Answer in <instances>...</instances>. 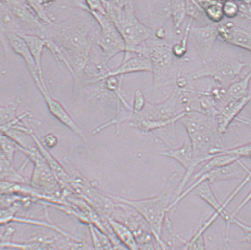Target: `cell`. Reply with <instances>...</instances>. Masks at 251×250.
Returning <instances> with one entry per match:
<instances>
[{"instance_id": "1", "label": "cell", "mask_w": 251, "mask_h": 250, "mask_svg": "<svg viewBox=\"0 0 251 250\" xmlns=\"http://www.w3.org/2000/svg\"><path fill=\"white\" fill-rule=\"evenodd\" d=\"M49 39L61 50L67 62V68L76 81L77 74L84 71L89 54L99 34L94 32L92 23L77 18L51 25Z\"/></svg>"}, {"instance_id": "2", "label": "cell", "mask_w": 251, "mask_h": 250, "mask_svg": "<svg viewBox=\"0 0 251 250\" xmlns=\"http://www.w3.org/2000/svg\"><path fill=\"white\" fill-rule=\"evenodd\" d=\"M188 134L195 169L225 149L218 132L215 117L198 112H187L180 120Z\"/></svg>"}, {"instance_id": "3", "label": "cell", "mask_w": 251, "mask_h": 250, "mask_svg": "<svg viewBox=\"0 0 251 250\" xmlns=\"http://www.w3.org/2000/svg\"><path fill=\"white\" fill-rule=\"evenodd\" d=\"M106 15L119 31L125 43L122 62L130 58L144 42L153 38L154 31L140 21L132 1H101Z\"/></svg>"}, {"instance_id": "4", "label": "cell", "mask_w": 251, "mask_h": 250, "mask_svg": "<svg viewBox=\"0 0 251 250\" xmlns=\"http://www.w3.org/2000/svg\"><path fill=\"white\" fill-rule=\"evenodd\" d=\"M135 54L148 57L153 74V91L175 82L180 71L171 47L163 40L151 38L144 42Z\"/></svg>"}, {"instance_id": "5", "label": "cell", "mask_w": 251, "mask_h": 250, "mask_svg": "<svg viewBox=\"0 0 251 250\" xmlns=\"http://www.w3.org/2000/svg\"><path fill=\"white\" fill-rule=\"evenodd\" d=\"M109 197L136 212L145 221L163 250H167L161 236L173 198L169 192L164 191L157 196L138 200L128 199L115 195H109Z\"/></svg>"}, {"instance_id": "6", "label": "cell", "mask_w": 251, "mask_h": 250, "mask_svg": "<svg viewBox=\"0 0 251 250\" xmlns=\"http://www.w3.org/2000/svg\"><path fill=\"white\" fill-rule=\"evenodd\" d=\"M251 180V172L248 173L244 178L243 180L239 184L236 186L234 190H233L231 194H230L228 197L226 198L223 204H221L216 198L214 193L212 191L211 186L208 182H204L199 185L197 188H196L197 191V193L199 197L201 199L205 201L206 203L209 204L211 207L214 209L216 213L219 215V217H221L227 224V230L226 237H225V247L224 250H227V243H228L229 234L230 230V227L232 224H235L238 226L239 228H241L244 231L245 234L247 235L248 239L250 238L251 235V227L248 226L241 221L236 219L235 216L236 214L234 212L232 214L229 213L228 212L226 211V206L229 205V203L231 202L233 198L238 195L239 192L242 190V189L244 187L247 183L250 182Z\"/></svg>"}, {"instance_id": "7", "label": "cell", "mask_w": 251, "mask_h": 250, "mask_svg": "<svg viewBox=\"0 0 251 250\" xmlns=\"http://www.w3.org/2000/svg\"><path fill=\"white\" fill-rule=\"evenodd\" d=\"M204 63L205 67L202 70L193 74V79L209 77L217 84L226 88L235 81L248 65L247 63L227 56L209 58Z\"/></svg>"}, {"instance_id": "8", "label": "cell", "mask_w": 251, "mask_h": 250, "mask_svg": "<svg viewBox=\"0 0 251 250\" xmlns=\"http://www.w3.org/2000/svg\"><path fill=\"white\" fill-rule=\"evenodd\" d=\"M88 13L94 17L99 25L100 34L95 44L101 51L105 62L108 63L118 54L125 52L126 46L123 39L107 15L94 11Z\"/></svg>"}, {"instance_id": "9", "label": "cell", "mask_w": 251, "mask_h": 250, "mask_svg": "<svg viewBox=\"0 0 251 250\" xmlns=\"http://www.w3.org/2000/svg\"><path fill=\"white\" fill-rule=\"evenodd\" d=\"M249 172H251L250 169L247 168L244 163L242 162L241 159L232 163V164L216 168L207 172L196 179L194 183H192L185 191H183L179 196L172 201L169 206V212L175 208L181 200H183L187 195L194 190L201 183L207 181V182L210 183L219 182V181L241 178L244 174H247Z\"/></svg>"}, {"instance_id": "10", "label": "cell", "mask_w": 251, "mask_h": 250, "mask_svg": "<svg viewBox=\"0 0 251 250\" xmlns=\"http://www.w3.org/2000/svg\"><path fill=\"white\" fill-rule=\"evenodd\" d=\"M186 112L180 100L178 91L175 89L171 96L164 102L146 103L139 113L132 114L131 120H168Z\"/></svg>"}, {"instance_id": "11", "label": "cell", "mask_w": 251, "mask_h": 250, "mask_svg": "<svg viewBox=\"0 0 251 250\" xmlns=\"http://www.w3.org/2000/svg\"><path fill=\"white\" fill-rule=\"evenodd\" d=\"M34 82H35L37 87L38 88L39 90L41 92L46 105H47L49 111L50 112L51 114L54 117H56L57 120H59L62 124L70 129L75 134L79 135L82 139L86 141V139L84 132H83L82 129H80L79 126L75 123L74 119L69 115V114L65 110L61 103L54 99L50 95V94L49 92L46 83H42L39 79L36 80Z\"/></svg>"}, {"instance_id": "12", "label": "cell", "mask_w": 251, "mask_h": 250, "mask_svg": "<svg viewBox=\"0 0 251 250\" xmlns=\"http://www.w3.org/2000/svg\"><path fill=\"white\" fill-rule=\"evenodd\" d=\"M217 25L210 24L202 27H191L189 39H191L196 49L204 62L208 59L217 39Z\"/></svg>"}, {"instance_id": "13", "label": "cell", "mask_w": 251, "mask_h": 250, "mask_svg": "<svg viewBox=\"0 0 251 250\" xmlns=\"http://www.w3.org/2000/svg\"><path fill=\"white\" fill-rule=\"evenodd\" d=\"M138 72L152 73V66L148 57L135 54L126 61L121 62L117 67L110 69L97 82L103 81L109 77L124 76L125 74Z\"/></svg>"}, {"instance_id": "14", "label": "cell", "mask_w": 251, "mask_h": 250, "mask_svg": "<svg viewBox=\"0 0 251 250\" xmlns=\"http://www.w3.org/2000/svg\"><path fill=\"white\" fill-rule=\"evenodd\" d=\"M250 100L251 94L243 98L227 103L219 111L215 119L219 135L222 136L226 132L230 125Z\"/></svg>"}, {"instance_id": "15", "label": "cell", "mask_w": 251, "mask_h": 250, "mask_svg": "<svg viewBox=\"0 0 251 250\" xmlns=\"http://www.w3.org/2000/svg\"><path fill=\"white\" fill-rule=\"evenodd\" d=\"M7 10L15 16L21 23L30 29L43 33L45 25L37 18L25 1H5Z\"/></svg>"}, {"instance_id": "16", "label": "cell", "mask_w": 251, "mask_h": 250, "mask_svg": "<svg viewBox=\"0 0 251 250\" xmlns=\"http://www.w3.org/2000/svg\"><path fill=\"white\" fill-rule=\"evenodd\" d=\"M5 34H6L11 48H12L14 52L21 56L26 63L28 69L29 70L34 81L40 79L36 63L31 56L26 43L17 33L7 30L5 31Z\"/></svg>"}, {"instance_id": "17", "label": "cell", "mask_w": 251, "mask_h": 250, "mask_svg": "<svg viewBox=\"0 0 251 250\" xmlns=\"http://www.w3.org/2000/svg\"><path fill=\"white\" fill-rule=\"evenodd\" d=\"M17 34L22 37L26 43L29 48L31 56L36 63L37 69L38 70L40 82H45L43 76L42 67V59L43 50L46 47V40L43 37L35 34H27L17 32Z\"/></svg>"}, {"instance_id": "18", "label": "cell", "mask_w": 251, "mask_h": 250, "mask_svg": "<svg viewBox=\"0 0 251 250\" xmlns=\"http://www.w3.org/2000/svg\"><path fill=\"white\" fill-rule=\"evenodd\" d=\"M109 224L115 236L128 250H140L134 232L127 226L119 221L110 218Z\"/></svg>"}, {"instance_id": "19", "label": "cell", "mask_w": 251, "mask_h": 250, "mask_svg": "<svg viewBox=\"0 0 251 250\" xmlns=\"http://www.w3.org/2000/svg\"><path fill=\"white\" fill-rule=\"evenodd\" d=\"M239 159H241L240 158L230 153L229 149H225L221 153L216 155L211 159L201 164L198 171L195 172V179H197L201 175L213 169L232 164Z\"/></svg>"}, {"instance_id": "20", "label": "cell", "mask_w": 251, "mask_h": 250, "mask_svg": "<svg viewBox=\"0 0 251 250\" xmlns=\"http://www.w3.org/2000/svg\"><path fill=\"white\" fill-rule=\"evenodd\" d=\"M152 30L163 26L166 20L170 17V1L147 2Z\"/></svg>"}, {"instance_id": "21", "label": "cell", "mask_w": 251, "mask_h": 250, "mask_svg": "<svg viewBox=\"0 0 251 250\" xmlns=\"http://www.w3.org/2000/svg\"><path fill=\"white\" fill-rule=\"evenodd\" d=\"M187 113V112H184L177 116L168 120L133 119L129 122V125L132 127L138 129L141 133L147 134L150 132L159 130V129L165 128L170 125L175 124V123L180 121V119L183 118Z\"/></svg>"}, {"instance_id": "22", "label": "cell", "mask_w": 251, "mask_h": 250, "mask_svg": "<svg viewBox=\"0 0 251 250\" xmlns=\"http://www.w3.org/2000/svg\"><path fill=\"white\" fill-rule=\"evenodd\" d=\"M251 79V73L249 72L244 78L233 82L226 88L225 105L230 102L243 98L251 94L249 90Z\"/></svg>"}, {"instance_id": "23", "label": "cell", "mask_w": 251, "mask_h": 250, "mask_svg": "<svg viewBox=\"0 0 251 250\" xmlns=\"http://www.w3.org/2000/svg\"><path fill=\"white\" fill-rule=\"evenodd\" d=\"M30 135L32 137L34 142L36 144L37 149H38L43 157L44 158L46 162L47 163L49 168L52 172L56 180L60 181L67 180L68 179V175L65 172V169L63 168L62 165L57 161L55 158L50 153H49L47 149L40 142L39 139L37 138L33 132Z\"/></svg>"}, {"instance_id": "24", "label": "cell", "mask_w": 251, "mask_h": 250, "mask_svg": "<svg viewBox=\"0 0 251 250\" xmlns=\"http://www.w3.org/2000/svg\"><path fill=\"white\" fill-rule=\"evenodd\" d=\"M225 42L248 51L251 50V33L236 25L230 28Z\"/></svg>"}, {"instance_id": "25", "label": "cell", "mask_w": 251, "mask_h": 250, "mask_svg": "<svg viewBox=\"0 0 251 250\" xmlns=\"http://www.w3.org/2000/svg\"><path fill=\"white\" fill-rule=\"evenodd\" d=\"M170 17L173 21V29L175 33L178 35L181 33V26L186 19V1H170Z\"/></svg>"}, {"instance_id": "26", "label": "cell", "mask_w": 251, "mask_h": 250, "mask_svg": "<svg viewBox=\"0 0 251 250\" xmlns=\"http://www.w3.org/2000/svg\"><path fill=\"white\" fill-rule=\"evenodd\" d=\"M196 2L204 10L207 19L210 21L214 23H218L223 20L224 16L223 10H222V5L224 1L200 0Z\"/></svg>"}, {"instance_id": "27", "label": "cell", "mask_w": 251, "mask_h": 250, "mask_svg": "<svg viewBox=\"0 0 251 250\" xmlns=\"http://www.w3.org/2000/svg\"><path fill=\"white\" fill-rule=\"evenodd\" d=\"M28 6L33 11L36 16L43 24L51 26L54 24L52 20L48 16L46 8L49 5L52 4L50 1H27Z\"/></svg>"}, {"instance_id": "28", "label": "cell", "mask_w": 251, "mask_h": 250, "mask_svg": "<svg viewBox=\"0 0 251 250\" xmlns=\"http://www.w3.org/2000/svg\"><path fill=\"white\" fill-rule=\"evenodd\" d=\"M20 146L15 140L4 132L0 131V148L4 155V157L12 164L14 155H15L17 149L19 150Z\"/></svg>"}, {"instance_id": "29", "label": "cell", "mask_w": 251, "mask_h": 250, "mask_svg": "<svg viewBox=\"0 0 251 250\" xmlns=\"http://www.w3.org/2000/svg\"><path fill=\"white\" fill-rule=\"evenodd\" d=\"M192 22L193 20L190 19L180 42L176 43V44L173 45L171 47L172 54L175 58H183L186 54L187 51V43H188L189 39L190 29H191V27H192Z\"/></svg>"}, {"instance_id": "30", "label": "cell", "mask_w": 251, "mask_h": 250, "mask_svg": "<svg viewBox=\"0 0 251 250\" xmlns=\"http://www.w3.org/2000/svg\"><path fill=\"white\" fill-rule=\"evenodd\" d=\"M206 231L205 227L201 226L187 243L186 250H206L204 234Z\"/></svg>"}, {"instance_id": "31", "label": "cell", "mask_w": 251, "mask_h": 250, "mask_svg": "<svg viewBox=\"0 0 251 250\" xmlns=\"http://www.w3.org/2000/svg\"><path fill=\"white\" fill-rule=\"evenodd\" d=\"M186 1V14L190 19L199 23L204 22L207 17L204 13V10L198 4L196 1Z\"/></svg>"}, {"instance_id": "32", "label": "cell", "mask_w": 251, "mask_h": 250, "mask_svg": "<svg viewBox=\"0 0 251 250\" xmlns=\"http://www.w3.org/2000/svg\"><path fill=\"white\" fill-rule=\"evenodd\" d=\"M175 124L170 125L165 128H162L163 131H161V132L159 131L157 134L158 136L163 142L166 143L167 146L171 148L170 149H173L174 147L176 141Z\"/></svg>"}, {"instance_id": "33", "label": "cell", "mask_w": 251, "mask_h": 250, "mask_svg": "<svg viewBox=\"0 0 251 250\" xmlns=\"http://www.w3.org/2000/svg\"><path fill=\"white\" fill-rule=\"evenodd\" d=\"M222 10L224 17L228 19H233L238 16L239 6L237 1H225L222 5Z\"/></svg>"}, {"instance_id": "34", "label": "cell", "mask_w": 251, "mask_h": 250, "mask_svg": "<svg viewBox=\"0 0 251 250\" xmlns=\"http://www.w3.org/2000/svg\"><path fill=\"white\" fill-rule=\"evenodd\" d=\"M146 103L145 97H144L142 91L140 89H137L135 92L134 104L132 106V114L139 113L143 110Z\"/></svg>"}, {"instance_id": "35", "label": "cell", "mask_w": 251, "mask_h": 250, "mask_svg": "<svg viewBox=\"0 0 251 250\" xmlns=\"http://www.w3.org/2000/svg\"><path fill=\"white\" fill-rule=\"evenodd\" d=\"M239 6L238 16L240 18L251 20V1H237Z\"/></svg>"}, {"instance_id": "36", "label": "cell", "mask_w": 251, "mask_h": 250, "mask_svg": "<svg viewBox=\"0 0 251 250\" xmlns=\"http://www.w3.org/2000/svg\"><path fill=\"white\" fill-rule=\"evenodd\" d=\"M58 143L57 137L53 134L49 133L43 137V145L46 148L52 149L57 145Z\"/></svg>"}, {"instance_id": "37", "label": "cell", "mask_w": 251, "mask_h": 250, "mask_svg": "<svg viewBox=\"0 0 251 250\" xmlns=\"http://www.w3.org/2000/svg\"><path fill=\"white\" fill-rule=\"evenodd\" d=\"M176 89L178 90H184V89H188V86L189 85V82L187 77L185 76H183L180 74H178L175 82Z\"/></svg>"}, {"instance_id": "38", "label": "cell", "mask_w": 251, "mask_h": 250, "mask_svg": "<svg viewBox=\"0 0 251 250\" xmlns=\"http://www.w3.org/2000/svg\"><path fill=\"white\" fill-rule=\"evenodd\" d=\"M154 36H155V39L158 40H163L166 39L167 36V30L166 28L163 26L159 27L153 30Z\"/></svg>"}, {"instance_id": "39", "label": "cell", "mask_w": 251, "mask_h": 250, "mask_svg": "<svg viewBox=\"0 0 251 250\" xmlns=\"http://www.w3.org/2000/svg\"><path fill=\"white\" fill-rule=\"evenodd\" d=\"M5 247L2 245L1 243H0V250H4Z\"/></svg>"}]
</instances>
